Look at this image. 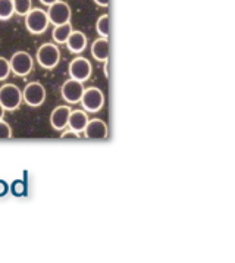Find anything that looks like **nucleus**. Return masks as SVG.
Masks as SVG:
<instances>
[{"label": "nucleus", "instance_id": "nucleus-25", "mask_svg": "<svg viewBox=\"0 0 235 263\" xmlns=\"http://www.w3.org/2000/svg\"><path fill=\"white\" fill-rule=\"evenodd\" d=\"M5 114H6V110L3 109V106L0 105V119H3V118H5Z\"/></svg>", "mask_w": 235, "mask_h": 263}, {"label": "nucleus", "instance_id": "nucleus-22", "mask_svg": "<svg viewBox=\"0 0 235 263\" xmlns=\"http://www.w3.org/2000/svg\"><path fill=\"white\" fill-rule=\"evenodd\" d=\"M94 3H96L97 6H100V8H107L110 0H94Z\"/></svg>", "mask_w": 235, "mask_h": 263}, {"label": "nucleus", "instance_id": "nucleus-23", "mask_svg": "<svg viewBox=\"0 0 235 263\" xmlns=\"http://www.w3.org/2000/svg\"><path fill=\"white\" fill-rule=\"evenodd\" d=\"M103 63H105L103 74H105V77H106V78H109V77H110V72H109V61H106V62H103Z\"/></svg>", "mask_w": 235, "mask_h": 263}, {"label": "nucleus", "instance_id": "nucleus-12", "mask_svg": "<svg viewBox=\"0 0 235 263\" xmlns=\"http://www.w3.org/2000/svg\"><path fill=\"white\" fill-rule=\"evenodd\" d=\"M88 121H90V118H88V114L84 109H75V110H71V114H69L68 128L78 133V134H81V133H84Z\"/></svg>", "mask_w": 235, "mask_h": 263}, {"label": "nucleus", "instance_id": "nucleus-8", "mask_svg": "<svg viewBox=\"0 0 235 263\" xmlns=\"http://www.w3.org/2000/svg\"><path fill=\"white\" fill-rule=\"evenodd\" d=\"M84 88H86L84 83L69 78L62 84L61 95H62V99L68 105H78L80 100H81V96L84 93Z\"/></svg>", "mask_w": 235, "mask_h": 263}, {"label": "nucleus", "instance_id": "nucleus-20", "mask_svg": "<svg viewBox=\"0 0 235 263\" xmlns=\"http://www.w3.org/2000/svg\"><path fill=\"white\" fill-rule=\"evenodd\" d=\"M11 137H12L11 125H9L6 121L0 119V140H9Z\"/></svg>", "mask_w": 235, "mask_h": 263}, {"label": "nucleus", "instance_id": "nucleus-17", "mask_svg": "<svg viewBox=\"0 0 235 263\" xmlns=\"http://www.w3.org/2000/svg\"><path fill=\"white\" fill-rule=\"evenodd\" d=\"M13 15V0H0V21H8Z\"/></svg>", "mask_w": 235, "mask_h": 263}, {"label": "nucleus", "instance_id": "nucleus-14", "mask_svg": "<svg viewBox=\"0 0 235 263\" xmlns=\"http://www.w3.org/2000/svg\"><path fill=\"white\" fill-rule=\"evenodd\" d=\"M66 47L72 53H81L87 47V35L83 31H72L66 40Z\"/></svg>", "mask_w": 235, "mask_h": 263}, {"label": "nucleus", "instance_id": "nucleus-19", "mask_svg": "<svg viewBox=\"0 0 235 263\" xmlns=\"http://www.w3.org/2000/svg\"><path fill=\"white\" fill-rule=\"evenodd\" d=\"M11 75V65L9 59L0 56V81H5Z\"/></svg>", "mask_w": 235, "mask_h": 263}, {"label": "nucleus", "instance_id": "nucleus-16", "mask_svg": "<svg viewBox=\"0 0 235 263\" xmlns=\"http://www.w3.org/2000/svg\"><path fill=\"white\" fill-rule=\"evenodd\" d=\"M96 31L100 37L109 39V32H110V16L105 13L102 15L96 22Z\"/></svg>", "mask_w": 235, "mask_h": 263}, {"label": "nucleus", "instance_id": "nucleus-3", "mask_svg": "<svg viewBox=\"0 0 235 263\" xmlns=\"http://www.w3.org/2000/svg\"><path fill=\"white\" fill-rule=\"evenodd\" d=\"M24 18H25L27 30L34 35H40V34L46 32V30L50 25L49 18H47V12L40 9V8H32Z\"/></svg>", "mask_w": 235, "mask_h": 263}, {"label": "nucleus", "instance_id": "nucleus-7", "mask_svg": "<svg viewBox=\"0 0 235 263\" xmlns=\"http://www.w3.org/2000/svg\"><path fill=\"white\" fill-rule=\"evenodd\" d=\"M46 12H47L49 22L53 24V25H61V24L71 22V18H72L71 6L66 2H62V0H57L56 3L50 5Z\"/></svg>", "mask_w": 235, "mask_h": 263}, {"label": "nucleus", "instance_id": "nucleus-13", "mask_svg": "<svg viewBox=\"0 0 235 263\" xmlns=\"http://www.w3.org/2000/svg\"><path fill=\"white\" fill-rule=\"evenodd\" d=\"M109 54H110L109 39L100 37V39L94 40V43L91 44V56L99 62H106L109 61Z\"/></svg>", "mask_w": 235, "mask_h": 263}, {"label": "nucleus", "instance_id": "nucleus-9", "mask_svg": "<svg viewBox=\"0 0 235 263\" xmlns=\"http://www.w3.org/2000/svg\"><path fill=\"white\" fill-rule=\"evenodd\" d=\"M68 71H69V78L86 83L87 80L91 77V63L86 58L78 56V58L71 61Z\"/></svg>", "mask_w": 235, "mask_h": 263}, {"label": "nucleus", "instance_id": "nucleus-1", "mask_svg": "<svg viewBox=\"0 0 235 263\" xmlns=\"http://www.w3.org/2000/svg\"><path fill=\"white\" fill-rule=\"evenodd\" d=\"M37 63L44 69H54L61 62V49L56 43H43L35 54Z\"/></svg>", "mask_w": 235, "mask_h": 263}, {"label": "nucleus", "instance_id": "nucleus-10", "mask_svg": "<svg viewBox=\"0 0 235 263\" xmlns=\"http://www.w3.org/2000/svg\"><path fill=\"white\" fill-rule=\"evenodd\" d=\"M84 136L88 140H105L109 136V126L102 119H90L84 129Z\"/></svg>", "mask_w": 235, "mask_h": 263}, {"label": "nucleus", "instance_id": "nucleus-11", "mask_svg": "<svg viewBox=\"0 0 235 263\" xmlns=\"http://www.w3.org/2000/svg\"><path fill=\"white\" fill-rule=\"evenodd\" d=\"M71 107L68 105H62L54 107L50 114V125L56 131H64L68 128V119H69V114H71Z\"/></svg>", "mask_w": 235, "mask_h": 263}, {"label": "nucleus", "instance_id": "nucleus-4", "mask_svg": "<svg viewBox=\"0 0 235 263\" xmlns=\"http://www.w3.org/2000/svg\"><path fill=\"white\" fill-rule=\"evenodd\" d=\"M22 103V90L15 84H3L0 87V105L6 112L16 110Z\"/></svg>", "mask_w": 235, "mask_h": 263}, {"label": "nucleus", "instance_id": "nucleus-15", "mask_svg": "<svg viewBox=\"0 0 235 263\" xmlns=\"http://www.w3.org/2000/svg\"><path fill=\"white\" fill-rule=\"evenodd\" d=\"M72 30V25L71 22H66V24H61V25H54L53 31H52V37H53V42L56 44H65L68 37L71 35Z\"/></svg>", "mask_w": 235, "mask_h": 263}, {"label": "nucleus", "instance_id": "nucleus-21", "mask_svg": "<svg viewBox=\"0 0 235 263\" xmlns=\"http://www.w3.org/2000/svg\"><path fill=\"white\" fill-rule=\"evenodd\" d=\"M61 138H62V140H78V138H81V134H78V133H75L72 129L66 128V129L62 131Z\"/></svg>", "mask_w": 235, "mask_h": 263}, {"label": "nucleus", "instance_id": "nucleus-24", "mask_svg": "<svg viewBox=\"0 0 235 263\" xmlns=\"http://www.w3.org/2000/svg\"><path fill=\"white\" fill-rule=\"evenodd\" d=\"M40 2H42V5H44V6H47V8H49L50 5H53V3H56L57 0H40Z\"/></svg>", "mask_w": 235, "mask_h": 263}, {"label": "nucleus", "instance_id": "nucleus-2", "mask_svg": "<svg viewBox=\"0 0 235 263\" xmlns=\"http://www.w3.org/2000/svg\"><path fill=\"white\" fill-rule=\"evenodd\" d=\"M80 105L87 114H97L105 106V95L99 87H88L84 88V93L81 96Z\"/></svg>", "mask_w": 235, "mask_h": 263}, {"label": "nucleus", "instance_id": "nucleus-6", "mask_svg": "<svg viewBox=\"0 0 235 263\" xmlns=\"http://www.w3.org/2000/svg\"><path fill=\"white\" fill-rule=\"evenodd\" d=\"M44 100H46V88L38 81L28 83L22 90V102L30 107H38L43 105Z\"/></svg>", "mask_w": 235, "mask_h": 263}, {"label": "nucleus", "instance_id": "nucleus-5", "mask_svg": "<svg viewBox=\"0 0 235 263\" xmlns=\"http://www.w3.org/2000/svg\"><path fill=\"white\" fill-rule=\"evenodd\" d=\"M9 65H11L12 74H15L16 77H27L34 68V59L28 52L19 50L12 54Z\"/></svg>", "mask_w": 235, "mask_h": 263}, {"label": "nucleus", "instance_id": "nucleus-18", "mask_svg": "<svg viewBox=\"0 0 235 263\" xmlns=\"http://www.w3.org/2000/svg\"><path fill=\"white\" fill-rule=\"evenodd\" d=\"M32 9V0H13V11L19 16H25Z\"/></svg>", "mask_w": 235, "mask_h": 263}]
</instances>
